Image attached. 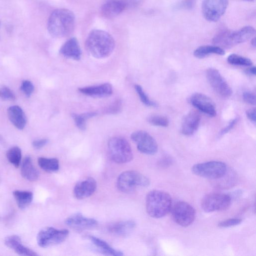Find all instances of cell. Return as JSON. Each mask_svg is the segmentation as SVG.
<instances>
[{
	"label": "cell",
	"instance_id": "cell-35",
	"mask_svg": "<svg viewBox=\"0 0 256 256\" xmlns=\"http://www.w3.org/2000/svg\"><path fill=\"white\" fill-rule=\"evenodd\" d=\"M0 98L4 100H14L16 96L14 93L7 87L0 88Z\"/></svg>",
	"mask_w": 256,
	"mask_h": 256
},
{
	"label": "cell",
	"instance_id": "cell-10",
	"mask_svg": "<svg viewBox=\"0 0 256 256\" xmlns=\"http://www.w3.org/2000/svg\"><path fill=\"white\" fill-rule=\"evenodd\" d=\"M231 197L220 193H211L206 195L201 201L202 209L207 213L227 210L231 204Z\"/></svg>",
	"mask_w": 256,
	"mask_h": 256
},
{
	"label": "cell",
	"instance_id": "cell-11",
	"mask_svg": "<svg viewBox=\"0 0 256 256\" xmlns=\"http://www.w3.org/2000/svg\"><path fill=\"white\" fill-rule=\"evenodd\" d=\"M228 4V0H203V15L209 22H217L226 12Z\"/></svg>",
	"mask_w": 256,
	"mask_h": 256
},
{
	"label": "cell",
	"instance_id": "cell-26",
	"mask_svg": "<svg viewBox=\"0 0 256 256\" xmlns=\"http://www.w3.org/2000/svg\"><path fill=\"white\" fill-rule=\"evenodd\" d=\"M225 50L215 45H206L199 47L194 52V55L199 59H203L211 54L224 55Z\"/></svg>",
	"mask_w": 256,
	"mask_h": 256
},
{
	"label": "cell",
	"instance_id": "cell-8",
	"mask_svg": "<svg viewBox=\"0 0 256 256\" xmlns=\"http://www.w3.org/2000/svg\"><path fill=\"white\" fill-rule=\"evenodd\" d=\"M142 0H107L102 5L101 12L107 18L118 16L124 11L140 5Z\"/></svg>",
	"mask_w": 256,
	"mask_h": 256
},
{
	"label": "cell",
	"instance_id": "cell-32",
	"mask_svg": "<svg viewBox=\"0 0 256 256\" xmlns=\"http://www.w3.org/2000/svg\"><path fill=\"white\" fill-rule=\"evenodd\" d=\"M135 89L141 101L144 104L149 107H156L157 106V103L150 99L140 85H136Z\"/></svg>",
	"mask_w": 256,
	"mask_h": 256
},
{
	"label": "cell",
	"instance_id": "cell-3",
	"mask_svg": "<svg viewBox=\"0 0 256 256\" xmlns=\"http://www.w3.org/2000/svg\"><path fill=\"white\" fill-rule=\"evenodd\" d=\"M146 210L148 215L154 218H161L171 211L172 200L167 192L160 190L150 191L146 196Z\"/></svg>",
	"mask_w": 256,
	"mask_h": 256
},
{
	"label": "cell",
	"instance_id": "cell-7",
	"mask_svg": "<svg viewBox=\"0 0 256 256\" xmlns=\"http://www.w3.org/2000/svg\"><path fill=\"white\" fill-rule=\"evenodd\" d=\"M197 176L211 180H218L227 173L226 165L220 161H210L195 165L192 168Z\"/></svg>",
	"mask_w": 256,
	"mask_h": 256
},
{
	"label": "cell",
	"instance_id": "cell-46",
	"mask_svg": "<svg viewBox=\"0 0 256 256\" xmlns=\"http://www.w3.org/2000/svg\"><path fill=\"white\" fill-rule=\"evenodd\" d=\"M242 1H250V2H252V1H254V0H242Z\"/></svg>",
	"mask_w": 256,
	"mask_h": 256
},
{
	"label": "cell",
	"instance_id": "cell-2",
	"mask_svg": "<svg viewBox=\"0 0 256 256\" xmlns=\"http://www.w3.org/2000/svg\"><path fill=\"white\" fill-rule=\"evenodd\" d=\"M75 25L74 14L69 10L59 9L53 11L47 23L50 34L55 38H63L70 35Z\"/></svg>",
	"mask_w": 256,
	"mask_h": 256
},
{
	"label": "cell",
	"instance_id": "cell-22",
	"mask_svg": "<svg viewBox=\"0 0 256 256\" xmlns=\"http://www.w3.org/2000/svg\"><path fill=\"white\" fill-rule=\"evenodd\" d=\"M8 115L11 123L19 130H22L27 124V117L22 109L13 106L8 109Z\"/></svg>",
	"mask_w": 256,
	"mask_h": 256
},
{
	"label": "cell",
	"instance_id": "cell-14",
	"mask_svg": "<svg viewBox=\"0 0 256 256\" xmlns=\"http://www.w3.org/2000/svg\"><path fill=\"white\" fill-rule=\"evenodd\" d=\"M131 138L141 153L153 155L157 152L158 146L156 141L147 132L136 131L132 134Z\"/></svg>",
	"mask_w": 256,
	"mask_h": 256
},
{
	"label": "cell",
	"instance_id": "cell-17",
	"mask_svg": "<svg viewBox=\"0 0 256 256\" xmlns=\"http://www.w3.org/2000/svg\"><path fill=\"white\" fill-rule=\"evenodd\" d=\"M97 184L96 180L91 177L79 182L74 188V195L79 200L84 199L91 196L96 191Z\"/></svg>",
	"mask_w": 256,
	"mask_h": 256
},
{
	"label": "cell",
	"instance_id": "cell-24",
	"mask_svg": "<svg viewBox=\"0 0 256 256\" xmlns=\"http://www.w3.org/2000/svg\"><path fill=\"white\" fill-rule=\"evenodd\" d=\"M136 227L133 221H125L115 223L108 227L109 231L116 235L125 236L130 234Z\"/></svg>",
	"mask_w": 256,
	"mask_h": 256
},
{
	"label": "cell",
	"instance_id": "cell-16",
	"mask_svg": "<svg viewBox=\"0 0 256 256\" xmlns=\"http://www.w3.org/2000/svg\"><path fill=\"white\" fill-rule=\"evenodd\" d=\"M65 224L75 231H83L96 227L98 222L94 219L76 214L68 218L65 220Z\"/></svg>",
	"mask_w": 256,
	"mask_h": 256
},
{
	"label": "cell",
	"instance_id": "cell-36",
	"mask_svg": "<svg viewBox=\"0 0 256 256\" xmlns=\"http://www.w3.org/2000/svg\"><path fill=\"white\" fill-rule=\"evenodd\" d=\"M122 103L120 100H117L104 110L108 114H116L119 113L122 110Z\"/></svg>",
	"mask_w": 256,
	"mask_h": 256
},
{
	"label": "cell",
	"instance_id": "cell-20",
	"mask_svg": "<svg viewBox=\"0 0 256 256\" xmlns=\"http://www.w3.org/2000/svg\"><path fill=\"white\" fill-rule=\"evenodd\" d=\"M60 53L67 58L80 60L82 51L78 40L76 38H72L67 40L61 47Z\"/></svg>",
	"mask_w": 256,
	"mask_h": 256
},
{
	"label": "cell",
	"instance_id": "cell-9",
	"mask_svg": "<svg viewBox=\"0 0 256 256\" xmlns=\"http://www.w3.org/2000/svg\"><path fill=\"white\" fill-rule=\"evenodd\" d=\"M68 230H58L53 227H46L38 233L37 240L38 245L47 248L63 243L68 237Z\"/></svg>",
	"mask_w": 256,
	"mask_h": 256
},
{
	"label": "cell",
	"instance_id": "cell-23",
	"mask_svg": "<svg viewBox=\"0 0 256 256\" xmlns=\"http://www.w3.org/2000/svg\"><path fill=\"white\" fill-rule=\"evenodd\" d=\"M24 178L31 182L37 181L39 177V171L35 167L31 158L27 156L24 159L21 168Z\"/></svg>",
	"mask_w": 256,
	"mask_h": 256
},
{
	"label": "cell",
	"instance_id": "cell-29",
	"mask_svg": "<svg viewBox=\"0 0 256 256\" xmlns=\"http://www.w3.org/2000/svg\"><path fill=\"white\" fill-rule=\"evenodd\" d=\"M97 115L95 112H88L81 114L73 113L72 114V117L79 129L82 131H85L86 129L87 121L95 117Z\"/></svg>",
	"mask_w": 256,
	"mask_h": 256
},
{
	"label": "cell",
	"instance_id": "cell-40",
	"mask_svg": "<svg viewBox=\"0 0 256 256\" xmlns=\"http://www.w3.org/2000/svg\"><path fill=\"white\" fill-rule=\"evenodd\" d=\"M238 121V118H237L232 120L229 123V124L225 128H224L223 129H222L219 133V135L220 136H222L229 132L235 127Z\"/></svg>",
	"mask_w": 256,
	"mask_h": 256
},
{
	"label": "cell",
	"instance_id": "cell-5",
	"mask_svg": "<svg viewBox=\"0 0 256 256\" xmlns=\"http://www.w3.org/2000/svg\"><path fill=\"white\" fill-rule=\"evenodd\" d=\"M108 148L112 160L118 164H125L131 161L133 154L129 143L124 138L115 137L110 139Z\"/></svg>",
	"mask_w": 256,
	"mask_h": 256
},
{
	"label": "cell",
	"instance_id": "cell-27",
	"mask_svg": "<svg viewBox=\"0 0 256 256\" xmlns=\"http://www.w3.org/2000/svg\"><path fill=\"white\" fill-rule=\"evenodd\" d=\"M18 207L25 209L32 203L33 194L28 191L15 190L13 193Z\"/></svg>",
	"mask_w": 256,
	"mask_h": 256
},
{
	"label": "cell",
	"instance_id": "cell-19",
	"mask_svg": "<svg viewBox=\"0 0 256 256\" xmlns=\"http://www.w3.org/2000/svg\"><path fill=\"white\" fill-rule=\"evenodd\" d=\"M113 86L110 83H104L86 87L80 88L79 91L84 95L93 98H105L110 96L113 94Z\"/></svg>",
	"mask_w": 256,
	"mask_h": 256
},
{
	"label": "cell",
	"instance_id": "cell-13",
	"mask_svg": "<svg viewBox=\"0 0 256 256\" xmlns=\"http://www.w3.org/2000/svg\"><path fill=\"white\" fill-rule=\"evenodd\" d=\"M206 77L210 86L220 96L230 98L232 89L219 71L214 68H209L206 71Z\"/></svg>",
	"mask_w": 256,
	"mask_h": 256
},
{
	"label": "cell",
	"instance_id": "cell-44",
	"mask_svg": "<svg viewBox=\"0 0 256 256\" xmlns=\"http://www.w3.org/2000/svg\"><path fill=\"white\" fill-rule=\"evenodd\" d=\"M247 73L251 75L255 76L256 74V69L255 66L251 67L247 70Z\"/></svg>",
	"mask_w": 256,
	"mask_h": 256
},
{
	"label": "cell",
	"instance_id": "cell-41",
	"mask_svg": "<svg viewBox=\"0 0 256 256\" xmlns=\"http://www.w3.org/2000/svg\"><path fill=\"white\" fill-rule=\"evenodd\" d=\"M49 142L48 139H43L37 140L33 141L32 145L33 147L36 149H40L46 146Z\"/></svg>",
	"mask_w": 256,
	"mask_h": 256
},
{
	"label": "cell",
	"instance_id": "cell-34",
	"mask_svg": "<svg viewBox=\"0 0 256 256\" xmlns=\"http://www.w3.org/2000/svg\"><path fill=\"white\" fill-rule=\"evenodd\" d=\"M20 89L26 96L29 97L33 93L35 88L31 81L25 80L22 83Z\"/></svg>",
	"mask_w": 256,
	"mask_h": 256
},
{
	"label": "cell",
	"instance_id": "cell-1",
	"mask_svg": "<svg viewBox=\"0 0 256 256\" xmlns=\"http://www.w3.org/2000/svg\"><path fill=\"white\" fill-rule=\"evenodd\" d=\"M86 46L90 54L97 59L110 56L115 47V42L108 33L101 30H93L89 33Z\"/></svg>",
	"mask_w": 256,
	"mask_h": 256
},
{
	"label": "cell",
	"instance_id": "cell-39",
	"mask_svg": "<svg viewBox=\"0 0 256 256\" xmlns=\"http://www.w3.org/2000/svg\"><path fill=\"white\" fill-rule=\"evenodd\" d=\"M196 0H183L180 3L178 4L175 7L177 9H188L193 7Z\"/></svg>",
	"mask_w": 256,
	"mask_h": 256
},
{
	"label": "cell",
	"instance_id": "cell-25",
	"mask_svg": "<svg viewBox=\"0 0 256 256\" xmlns=\"http://www.w3.org/2000/svg\"><path fill=\"white\" fill-rule=\"evenodd\" d=\"M89 240L92 242L93 244L103 254L109 256H123V253L117 250L114 249L111 247L105 241L97 238L95 236H89Z\"/></svg>",
	"mask_w": 256,
	"mask_h": 256
},
{
	"label": "cell",
	"instance_id": "cell-42",
	"mask_svg": "<svg viewBox=\"0 0 256 256\" xmlns=\"http://www.w3.org/2000/svg\"><path fill=\"white\" fill-rule=\"evenodd\" d=\"M247 118L254 124H256V109L251 108L248 110L246 113Z\"/></svg>",
	"mask_w": 256,
	"mask_h": 256
},
{
	"label": "cell",
	"instance_id": "cell-4",
	"mask_svg": "<svg viewBox=\"0 0 256 256\" xmlns=\"http://www.w3.org/2000/svg\"><path fill=\"white\" fill-rule=\"evenodd\" d=\"M255 32V29L251 26H246L235 31L224 30L215 36L212 43L223 49H230L248 41Z\"/></svg>",
	"mask_w": 256,
	"mask_h": 256
},
{
	"label": "cell",
	"instance_id": "cell-12",
	"mask_svg": "<svg viewBox=\"0 0 256 256\" xmlns=\"http://www.w3.org/2000/svg\"><path fill=\"white\" fill-rule=\"evenodd\" d=\"M174 221L179 225L187 227L191 225L196 217L194 208L185 202L177 203L171 209Z\"/></svg>",
	"mask_w": 256,
	"mask_h": 256
},
{
	"label": "cell",
	"instance_id": "cell-33",
	"mask_svg": "<svg viewBox=\"0 0 256 256\" xmlns=\"http://www.w3.org/2000/svg\"><path fill=\"white\" fill-rule=\"evenodd\" d=\"M148 121L151 124L159 127H167L169 126L168 119L163 116L153 115L148 118Z\"/></svg>",
	"mask_w": 256,
	"mask_h": 256
},
{
	"label": "cell",
	"instance_id": "cell-30",
	"mask_svg": "<svg viewBox=\"0 0 256 256\" xmlns=\"http://www.w3.org/2000/svg\"><path fill=\"white\" fill-rule=\"evenodd\" d=\"M7 158L9 162L16 168H18L22 159L21 150L18 147H13L7 152Z\"/></svg>",
	"mask_w": 256,
	"mask_h": 256
},
{
	"label": "cell",
	"instance_id": "cell-15",
	"mask_svg": "<svg viewBox=\"0 0 256 256\" xmlns=\"http://www.w3.org/2000/svg\"><path fill=\"white\" fill-rule=\"evenodd\" d=\"M191 104L202 113L212 117L217 115V111L214 102L207 96L197 93L191 96L190 99Z\"/></svg>",
	"mask_w": 256,
	"mask_h": 256
},
{
	"label": "cell",
	"instance_id": "cell-6",
	"mask_svg": "<svg viewBox=\"0 0 256 256\" xmlns=\"http://www.w3.org/2000/svg\"><path fill=\"white\" fill-rule=\"evenodd\" d=\"M150 185L149 179L134 171H128L119 176L117 185L119 190L124 193L134 191L138 187H147Z\"/></svg>",
	"mask_w": 256,
	"mask_h": 256
},
{
	"label": "cell",
	"instance_id": "cell-18",
	"mask_svg": "<svg viewBox=\"0 0 256 256\" xmlns=\"http://www.w3.org/2000/svg\"><path fill=\"white\" fill-rule=\"evenodd\" d=\"M201 116L195 111H191L184 118L182 123L181 132L186 136H191L195 133L199 127Z\"/></svg>",
	"mask_w": 256,
	"mask_h": 256
},
{
	"label": "cell",
	"instance_id": "cell-28",
	"mask_svg": "<svg viewBox=\"0 0 256 256\" xmlns=\"http://www.w3.org/2000/svg\"><path fill=\"white\" fill-rule=\"evenodd\" d=\"M40 167L47 172L58 171L60 168L59 160L56 158L41 157L38 160Z\"/></svg>",
	"mask_w": 256,
	"mask_h": 256
},
{
	"label": "cell",
	"instance_id": "cell-45",
	"mask_svg": "<svg viewBox=\"0 0 256 256\" xmlns=\"http://www.w3.org/2000/svg\"><path fill=\"white\" fill-rule=\"evenodd\" d=\"M251 44L253 47H254V48L256 47V38H255V37L252 38V39L251 41Z\"/></svg>",
	"mask_w": 256,
	"mask_h": 256
},
{
	"label": "cell",
	"instance_id": "cell-31",
	"mask_svg": "<svg viewBox=\"0 0 256 256\" xmlns=\"http://www.w3.org/2000/svg\"><path fill=\"white\" fill-rule=\"evenodd\" d=\"M228 62L233 65L250 67L253 62L250 59L237 54H232L227 58Z\"/></svg>",
	"mask_w": 256,
	"mask_h": 256
},
{
	"label": "cell",
	"instance_id": "cell-38",
	"mask_svg": "<svg viewBox=\"0 0 256 256\" xmlns=\"http://www.w3.org/2000/svg\"><path fill=\"white\" fill-rule=\"evenodd\" d=\"M244 100L248 104L255 106L256 105V95L249 91H246L243 93Z\"/></svg>",
	"mask_w": 256,
	"mask_h": 256
},
{
	"label": "cell",
	"instance_id": "cell-43",
	"mask_svg": "<svg viewBox=\"0 0 256 256\" xmlns=\"http://www.w3.org/2000/svg\"><path fill=\"white\" fill-rule=\"evenodd\" d=\"M172 160L170 159L169 158H165L162 159L161 161V164L162 165H166L167 166H169V165L171 164Z\"/></svg>",
	"mask_w": 256,
	"mask_h": 256
},
{
	"label": "cell",
	"instance_id": "cell-21",
	"mask_svg": "<svg viewBox=\"0 0 256 256\" xmlns=\"http://www.w3.org/2000/svg\"><path fill=\"white\" fill-rule=\"evenodd\" d=\"M5 245L13 250L17 254L22 256H36L38 254L33 250L24 246L21 238L17 235H12L5 240Z\"/></svg>",
	"mask_w": 256,
	"mask_h": 256
},
{
	"label": "cell",
	"instance_id": "cell-37",
	"mask_svg": "<svg viewBox=\"0 0 256 256\" xmlns=\"http://www.w3.org/2000/svg\"><path fill=\"white\" fill-rule=\"evenodd\" d=\"M242 220L240 219L234 218L222 221L218 224V226L221 228H228L240 225Z\"/></svg>",
	"mask_w": 256,
	"mask_h": 256
}]
</instances>
